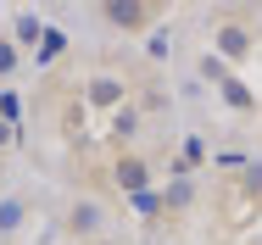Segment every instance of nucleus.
<instances>
[{
	"label": "nucleus",
	"mask_w": 262,
	"mask_h": 245,
	"mask_svg": "<svg viewBox=\"0 0 262 245\" xmlns=\"http://www.w3.org/2000/svg\"><path fill=\"white\" fill-rule=\"evenodd\" d=\"M112 184H117L123 195H145V190H151V167H145L140 156H117V162H112Z\"/></svg>",
	"instance_id": "1"
},
{
	"label": "nucleus",
	"mask_w": 262,
	"mask_h": 245,
	"mask_svg": "<svg viewBox=\"0 0 262 245\" xmlns=\"http://www.w3.org/2000/svg\"><path fill=\"white\" fill-rule=\"evenodd\" d=\"M212 39H217V50H223L229 61H246V56L257 50V39H251V28H240V23H223V28H217Z\"/></svg>",
	"instance_id": "2"
},
{
	"label": "nucleus",
	"mask_w": 262,
	"mask_h": 245,
	"mask_svg": "<svg viewBox=\"0 0 262 245\" xmlns=\"http://www.w3.org/2000/svg\"><path fill=\"white\" fill-rule=\"evenodd\" d=\"M162 17V6H106V23H117V28H151Z\"/></svg>",
	"instance_id": "3"
},
{
	"label": "nucleus",
	"mask_w": 262,
	"mask_h": 245,
	"mask_svg": "<svg viewBox=\"0 0 262 245\" xmlns=\"http://www.w3.org/2000/svg\"><path fill=\"white\" fill-rule=\"evenodd\" d=\"M123 95H128V90H123L117 78H90V90H84L90 106H123Z\"/></svg>",
	"instance_id": "4"
},
{
	"label": "nucleus",
	"mask_w": 262,
	"mask_h": 245,
	"mask_svg": "<svg viewBox=\"0 0 262 245\" xmlns=\"http://www.w3.org/2000/svg\"><path fill=\"white\" fill-rule=\"evenodd\" d=\"M67 229H73V234H95V229H101V206H95V201H78L73 217H67Z\"/></svg>",
	"instance_id": "5"
},
{
	"label": "nucleus",
	"mask_w": 262,
	"mask_h": 245,
	"mask_svg": "<svg viewBox=\"0 0 262 245\" xmlns=\"http://www.w3.org/2000/svg\"><path fill=\"white\" fill-rule=\"evenodd\" d=\"M217 84H223V100H229L234 112H251V106H257V100H251V90H246L240 78H217Z\"/></svg>",
	"instance_id": "6"
},
{
	"label": "nucleus",
	"mask_w": 262,
	"mask_h": 245,
	"mask_svg": "<svg viewBox=\"0 0 262 245\" xmlns=\"http://www.w3.org/2000/svg\"><path fill=\"white\" fill-rule=\"evenodd\" d=\"M34 39H45V28H39L34 11H23V17H17V45H34Z\"/></svg>",
	"instance_id": "7"
},
{
	"label": "nucleus",
	"mask_w": 262,
	"mask_h": 245,
	"mask_svg": "<svg viewBox=\"0 0 262 245\" xmlns=\"http://www.w3.org/2000/svg\"><path fill=\"white\" fill-rule=\"evenodd\" d=\"M61 45H67V34H56V28H45V39H39V61H51V56H61Z\"/></svg>",
	"instance_id": "8"
},
{
	"label": "nucleus",
	"mask_w": 262,
	"mask_h": 245,
	"mask_svg": "<svg viewBox=\"0 0 262 245\" xmlns=\"http://www.w3.org/2000/svg\"><path fill=\"white\" fill-rule=\"evenodd\" d=\"M134 128H140V117H134V112H128V106H123V112H117V117H112V134H117V140H128V134H134Z\"/></svg>",
	"instance_id": "9"
},
{
	"label": "nucleus",
	"mask_w": 262,
	"mask_h": 245,
	"mask_svg": "<svg viewBox=\"0 0 262 245\" xmlns=\"http://www.w3.org/2000/svg\"><path fill=\"white\" fill-rule=\"evenodd\" d=\"M17 223H23V206L6 201V206H0V229H17Z\"/></svg>",
	"instance_id": "10"
},
{
	"label": "nucleus",
	"mask_w": 262,
	"mask_h": 245,
	"mask_svg": "<svg viewBox=\"0 0 262 245\" xmlns=\"http://www.w3.org/2000/svg\"><path fill=\"white\" fill-rule=\"evenodd\" d=\"M11 61H17V56H11V45H6V39H0V73H6V67H11Z\"/></svg>",
	"instance_id": "11"
},
{
	"label": "nucleus",
	"mask_w": 262,
	"mask_h": 245,
	"mask_svg": "<svg viewBox=\"0 0 262 245\" xmlns=\"http://www.w3.org/2000/svg\"><path fill=\"white\" fill-rule=\"evenodd\" d=\"M6 140H11V128H6V123H0V145H6Z\"/></svg>",
	"instance_id": "12"
}]
</instances>
